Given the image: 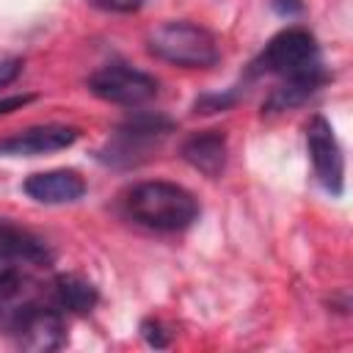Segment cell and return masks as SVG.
Masks as SVG:
<instances>
[{"label": "cell", "mask_w": 353, "mask_h": 353, "mask_svg": "<svg viewBox=\"0 0 353 353\" xmlns=\"http://www.w3.org/2000/svg\"><path fill=\"white\" fill-rule=\"evenodd\" d=\"M130 215L157 232H179L188 229L199 218V201L190 190L174 182H141L127 193Z\"/></svg>", "instance_id": "obj_1"}, {"label": "cell", "mask_w": 353, "mask_h": 353, "mask_svg": "<svg viewBox=\"0 0 353 353\" xmlns=\"http://www.w3.org/2000/svg\"><path fill=\"white\" fill-rule=\"evenodd\" d=\"M251 66L254 74H279L281 80H328L320 61V47L303 28L276 33Z\"/></svg>", "instance_id": "obj_2"}, {"label": "cell", "mask_w": 353, "mask_h": 353, "mask_svg": "<svg viewBox=\"0 0 353 353\" xmlns=\"http://www.w3.org/2000/svg\"><path fill=\"white\" fill-rule=\"evenodd\" d=\"M146 44L154 58L185 69H210L221 58L212 33L193 22H163L149 30Z\"/></svg>", "instance_id": "obj_3"}, {"label": "cell", "mask_w": 353, "mask_h": 353, "mask_svg": "<svg viewBox=\"0 0 353 353\" xmlns=\"http://www.w3.org/2000/svg\"><path fill=\"white\" fill-rule=\"evenodd\" d=\"M171 127L174 124L160 113H138L113 132L102 149V160L113 165H135L165 138V132H171Z\"/></svg>", "instance_id": "obj_4"}, {"label": "cell", "mask_w": 353, "mask_h": 353, "mask_svg": "<svg viewBox=\"0 0 353 353\" xmlns=\"http://www.w3.org/2000/svg\"><path fill=\"white\" fill-rule=\"evenodd\" d=\"M52 251L30 229L0 218V287H14L22 268L50 265Z\"/></svg>", "instance_id": "obj_5"}, {"label": "cell", "mask_w": 353, "mask_h": 353, "mask_svg": "<svg viewBox=\"0 0 353 353\" xmlns=\"http://www.w3.org/2000/svg\"><path fill=\"white\" fill-rule=\"evenodd\" d=\"M88 88H91V94H97L105 102L135 108V105L154 99L157 80L141 69H132L124 63H108L88 77Z\"/></svg>", "instance_id": "obj_6"}, {"label": "cell", "mask_w": 353, "mask_h": 353, "mask_svg": "<svg viewBox=\"0 0 353 353\" xmlns=\"http://www.w3.org/2000/svg\"><path fill=\"white\" fill-rule=\"evenodd\" d=\"M306 149L314 165V176L331 196L345 190V154L334 135V127L323 116H312L306 124Z\"/></svg>", "instance_id": "obj_7"}, {"label": "cell", "mask_w": 353, "mask_h": 353, "mask_svg": "<svg viewBox=\"0 0 353 353\" xmlns=\"http://www.w3.org/2000/svg\"><path fill=\"white\" fill-rule=\"evenodd\" d=\"M14 331H17L19 347L33 353H50L66 342V328L61 314L47 306L22 303L14 312Z\"/></svg>", "instance_id": "obj_8"}, {"label": "cell", "mask_w": 353, "mask_h": 353, "mask_svg": "<svg viewBox=\"0 0 353 353\" xmlns=\"http://www.w3.org/2000/svg\"><path fill=\"white\" fill-rule=\"evenodd\" d=\"M77 141V130L74 127H63V124H41V127H30L22 130L6 141H0V154H11V157H36V154H50V152H61L66 146H72Z\"/></svg>", "instance_id": "obj_9"}, {"label": "cell", "mask_w": 353, "mask_h": 353, "mask_svg": "<svg viewBox=\"0 0 353 353\" xmlns=\"http://www.w3.org/2000/svg\"><path fill=\"white\" fill-rule=\"evenodd\" d=\"M25 193L39 201V204H72L77 199H83L85 193V182L77 171H41L25 179Z\"/></svg>", "instance_id": "obj_10"}, {"label": "cell", "mask_w": 353, "mask_h": 353, "mask_svg": "<svg viewBox=\"0 0 353 353\" xmlns=\"http://www.w3.org/2000/svg\"><path fill=\"white\" fill-rule=\"evenodd\" d=\"M182 157L204 176H221L226 165V135L218 130H204L182 143Z\"/></svg>", "instance_id": "obj_11"}, {"label": "cell", "mask_w": 353, "mask_h": 353, "mask_svg": "<svg viewBox=\"0 0 353 353\" xmlns=\"http://www.w3.org/2000/svg\"><path fill=\"white\" fill-rule=\"evenodd\" d=\"M52 298L61 309L66 312H74V314H85L97 306L99 295H97V287L74 273H63L52 281Z\"/></svg>", "instance_id": "obj_12"}, {"label": "cell", "mask_w": 353, "mask_h": 353, "mask_svg": "<svg viewBox=\"0 0 353 353\" xmlns=\"http://www.w3.org/2000/svg\"><path fill=\"white\" fill-rule=\"evenodd\" d=\"M323 85V80H284L279 88L270 91L265 110L268 113H281L290 108H298L301 102H306L317 88Z\"/></svg>", "instance_id": "obj_13"}, {"label": "cell", "mask_w": 353, "mask_h": 353, "mask_svg": "<svg viewBox=\"0 0 353 353\" xmlns=\"http://www.w3.org/2000/svg\"><path fill=\"white\" fill-rule=\"evenodd\" d=\"M234 102V97H221V94H207L196 102V113H215V110H223Z\"/></svg>", "instance_id": "obj_14"}, {"label": "cell", "mask_w": 353, "mask_h": 353, "mask_svg": "<svg viewBox=\"0 0 353 353\" xmlns=\"http://www.w3.org/2000/svg\"><path fill=\"white\" fill-rule=\"evenodd\" d=\"M141 331H143V339H146L152 347H165V345H168V336L163 334V325H160V323L146 320V323L141 325Z\"/></svg>", "instance_id": "obj_15"}, {"label": "cell", "mask_w": 353, "mask_h": 353, "mask_svg": "<svg viewBox=\"0 0 353 353\" xmlns=\"http://www.w3.org/2000/svg\"><path fill=\"white\" fill-rule=\"evenodd\" d=\"M19 72H22V61H19V58L3 61V63H0V88L11 85V83L19 77Z\"/></svg>", "instance_id": "obj_16"}, {"label": "cell", "mask_w": 353, "mask_h": 353, "mask_svg": "<svg viewBox=\"0 0 353 353\" xmlns=\"http://www.w3.org/2000/svg\"><path fill=\"white\" fill-rule=\"evenodd\" d=\"M99 8H108V11H121V14H127V11H138L146 0H94Z\"/></svg>", "instance_id": "obj_17"}, {"label": "cell", "mask_w": 353, "mask_h": 353, "mask_svg": "<svg viewBox=\"0 0 353 353\" xmlns=\"http://www.w3.org/2000/svg\"><path fill=\"white\" fill-rule=\"evenodd\" d=\"M28 102H33L30 94H22V97H6V99H0V116H3V113H11V110H17V108H22V105H28Z\"/></svg>", "instance_id": "obj_18"}, {"label": "cell", "mask_w": 353, "mask_h": 353, "mask_svg": "<svg viewBox=\"0 0 353 353\" xmlns=\"http://www.w3.org/2000/svg\"><path fill=\"white\" fill-rule=\"evenodd\" d=\"M270 6H273L281 17H290V14H298V11H301V0H270Z\"/></svg>", "instance_id": "obj_19"}]
</instances>
